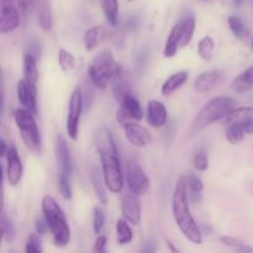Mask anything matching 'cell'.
Here are the masks:
<instances>
[{
	"label": "cell",
	"instance_id": "16",
	"mask_svg": "<svg viewBox=\"0 0 253 253\" xmlns=\"http://www.w3.org/2000/svg\"><path fill=\"white\" fill-rule=\"evenodd\" d=\"M167 109L160 100H150L147 103V123L152 127H163L167 124Z\"/></svg>",
	"mask_w": 253,
	"mask_h": 253
},
{
	"label": "cell",
	"instance_id": "28",
	"mask_svg": "<svg viewBox=\"0 0 253 253\" xmlns=\"http://www.w3.org/2000/svg\"><path fill=\"white\" fill-rule=\"evenodd\" d=\"M130 222L126 219H120L116 222V236H118V242L121 246L131 244L133 239L132 229L130 227Z\"/></svg>",
	"mask_w": 253,
	"mask_h": 253
},
{
	"label": "cell",
	"instance_id": "45",
	"mask_svg": "<svg viewBox=\"0 0 253 253\" xmlns=\"http://www.w3.org/2000/svg\"><path fill=\"white\" fill-rule=\"evenodd\" d=\"M167 246L169 247V250L172 252H178V249H175L174 246H173V244H172V241H169V240H167Z\"/></svg>",
	"mask_w": 253,
	"mask_h": 253
},
{
	"label": "cell",
	"instance_id": "7",
	"mask_svg": "<svg viewBox=\"0 0 253 253\" xmlns=\"http://www.w3.org/2000/svg\"><path fill=\"white\" fill-rule=\"evenodd\" d=\"M82 111H83V95L79 88L74 89L68 104V114H67L66 130L69 138L77 141L79 133V123H81Z\"/></svg>",
	"mask_w": 253,
	"mask_h": 253
},
{
	"label": "cell",
	"instance_id": "43",
	"mask_svg": "<svg viewBox=\"0 0 253 253\" xmlns=\"http://www.w3.org/2000/svg\"><path fill=\"white\" fill-rule=\"evenodd\" d=\"M7 150H9V148L6 147V143H5L4 138H1V141H0V156H1V157H5Z\"/></svg>",
	"mask_w": 253,
	"mask_h": 253
},
{
	"label": "cell",
	"instance_id": "30",
	"mask_svg": "<svg viewBox=\"0 0 253 253\" xmlns=\"http://www.w3.org/2000/svg\"><path fill=\"white\" fill-rule=\"evenodd\" d=\"M227 24H229L230 30L234 34V36L239 40H245L249 36V29L245 25V22L240 19L236 15H231L227 19Z\"/></svg>",
	"mask_w": 253,
	"mask_h": 253
},
{
	"label": "cell",
	"instance_id": "17",
	"mask_svg": "<svg viewBox=\"0 0 253 253\" xmlns=\"http://www.w3.org/2000/svg\"><path fill=\"white\" fill-rule=\"evenodd\" d=\"M16 94H17V100L21 104L22 108H25L26 110L31 111L34 115L37 114V101H36V91L26 83L25 79L19 81L16 88Z\"/></svg>",
	"mask_w": 253,
	"mask_h": 253
},
{
	"label": "cell",
	"instance_id": "34",
	"mask_svg": "<svg viewBox=\"0 0 253 253\" xmlns=\"http://www.w3.org/2000/svg\"><path fill=\"white\" fill-rule=\"evenodd\" d=\"M237 120H252L253 121V108H235L229 115L225 118L226 124Z\"/></svg>",
	"mask_w": 253,
	"mask_h": 253
},
{
	"label": "cell",
	"instance_id": "41",
	"mask_svg": "<svg viewBox=\"0 0 253 253\" xmlns=\"http://www.w3.org/2000/svg\"><path fill=\"white\" fill-rule=\"evenodd\" d=\"M108 244V239L104 235H98L95 240V244H94V252L100 253L105 252V246Z\"/></svg>",
	"mask_w": 253,
	"mask_h": 253
},
{
	"label": "cell",
	"instance_id": "13",
	"mask_svg": "<svg viewBox=\"0 0 253 253\" xmlns=\"http://www.w3.org/2000/svg\"><path fill=\"white\" fill-rule=\"evenodd\" d=\"M121 214L124 219L127 220L131 225H140L142 209H141L140 199L132 192H127L124 194L121 199Z\"/></svg>",
	"mask_w": 253,
	"mask_h": 253
},
{
	"label": "cell",
	"instance_id": "18",
	"mask_svg": "<svg viewBox=\"0 0 253 253\" xmlns=\"http://www.w3.org/2000/svg\"><path fill=\"white\" fill-rule=\"evenodd\" d=\"M108 30L104 26H93L84 32L83 43L86 51H93L108 39Z\"/></svg>",
	"mask_w": 253,
	"mask_h": 253
},
{
	"label": "cell",
	"instance_id": "31",
	"mask_svg": "<svg viewBox=\"0 0 253 253\" xmlns=\"http://www.w3.org/2000/svg\"><path fill=\"white\" fill-rule=\"evenodd\" d=\"M214 48H215L214 40H212L210 36H204L199 41V44H198V54H199L200 58H203L204 61H209L212 56Z\"/></svg>",
	"mask_w": 253,
	"mask_h": 253
},
{
	"label": "cell",
	"instance_id": "39",
	"mask_svg": "<svg viewBox=\"0 0 253 253\" xmlns=\"http://www.w3.org/2000/svg\"><path fill=\"white\" fill-rule=\"evenodd\" d=\"M25 251L27 253H41L42 252V246H41V239H40V235L37 234H31L29 236L26 241V246H25Z\"/></svg>",
	"mask_w": 253,
	"mask_h": 253
},
{
	"label": "cell",
	"instance_id": "12",
	"mask_svg": "<svg viewBox=\"0 0 253 253\" xmlns=\"http://www.w3.org/2000/svg\"><path fill=\"white\" fill-rule=\"evenodd\" d=\"M123 128L126 140L135 147L143 148L152 142V135L150 131L136 121H127L124 124Z\"/></svg>",
	"mask_w": 253,
	"mask_h": 253
},
{
	"label": "cell",
	"instance_id": "25",
	"mask_svg": "<svg viewBox=\"0 0 253 253\" xmlns=\"http://www.w3.org/2000/svg\"><path fill=\"white\" fill-rule=\"evenodd\" d=\"M246 130L241 121H232L226 128V140L231 145H239L246 137Z\"/></svg>",
	"mask_w": 253,
	"mask_h": 253
},
{
	"label": "cell",
	"instance_id": "2",
	"mask_svg": "<svg viewBox=\"0 0 253 253\" xmlns=\"http://www.w3.org/2000/svg\"><path fill=\"white\" fill-rule=\"evenodd\" d=\"M96 147L100 156L104 183L111 193L119 194L124 188V174L118 147L110 132L103 131L99 133Z\"/></svg>",
	"mask_w": 253,
	"mask_h": 253
},
{
	"label": "cell",
	"instance_id": "32",
	"mask_svg": "<svg viewBox=\"0 0 253 253\" xmlns=\"http://www.w3.org/2000/svg\"><path fill=\"white\" fill-rule=\"evenodd\" d=\"M220 242H221L224 246L234 250V251L244 252V253H252L253 252V247L249 246V245L245 244V242H242V241H240V240L234 239V237L222 236V237H220Z\"/></svg>",
	"mask_w": 253,
	"mask_h": 253
},
{
	"label": "cell",
	"instance_id": "9",
	"mask_svg": "<svg viewBox=\"0 0 253 253\" xmlns=\"http://www.w3.org/2000/svg\"><path fill=\"white\" fill-rule=\"evenodd\" d=\"M226 79V73L220 69L203 72L194 81V90L199 94H209L219 88Z\"/></svg>",
	"mask_w": 253,
	"mask_h": 253
},
{
	"label": "cell",
	"instance_id": "4",
	"mask_svg": "<svg viewBox=\"0 0 253 253\" xmlns=\"http://www.w3.org/2000/svg\"><path fill=\"white\" fill-rule=\"evenodd\" d=\"M235 108H237V101L234 98H230V96L212 98L197 114V116L193 120L190 131H192V133H197L204 130L211 124L226 118Z\"/></svg>",
	"mask_w": 253,
	"mask_h": 253
},
{
	"label": "cell",
	"instance_id": "49",
	"mask_svg": "<svg viewBox=\"0 0 253 253\" xmlns=\"http://www.w3.org/2000/svg\"><path fill=\"white\" fill-rule=\"evenodd\" d=\"M128 1H133V0H128Z\"/></svg>",
	"mask_w": 253,
	"mask_h": 253
},
{
	"label": "cell",
	"instance_id": "10",
	"mask_svg": "<svg viewBox=\"0 0 253 253\" xmlns=\"http://www.w3.org/2000/svg\"><path fill=\"white\" fill-rule=\"evenodd\" d=\"M120 109L116 111V120L124 125L127 121H140L142 119L143 113L138 99L130 93L120 101Z\"/></svg>",
	"mask_w": 253,
	"mask_h": 253
},
{
	"label": "cell",
	"instance_id": "5",
	"mask_svg": "<svg viewBox=\"0 0 253 253\" xmlns=\"http://www.w3.org/2000/svg\"><path fill=\"white\" fill-rule=\"evenodd\" d=\"M121 72H123V68L115 61L114 53L110 49L101 51L88 67L89 78L91 83L99 89L108 88L109 83L113 82V79Z\"/></svg>",
	"mask_w": 253,
	"mask_h": 253
},
{
	"label": "cell",
	"instance_id": "38",
	"mask_svg": "<svg viewBox=\"0 0 253 253\" xmlns=\"http://www.w3.org/2000/svg\"><path fill=\"white\" fill-rule=\"evenodd\" d=\"M193 165L199 172H205L209 168V157L205 151H198L193 158Z\"/></svg>",
	"mask_w": 253,
	"mask_h": 253
},
{
	"label": "cell",
	"instance_id": "24",
	"mask_svg": "<svg viewBox=\"0 0 253 253\" xmlns=\"http://www.w3.org/2000/svg\"><path fill=\"white\" fill-rule=\"evenodd\" d=\"M187 179V185H188V197L192 202L199 203L202 200V193L204 190V183L200 179L198 175L195 174H188L185 177Z\"/></svg>",
	"mask_w": 253,
	"mask_h": 253
},
{
	"label": "cell",
	"instance_id": "42",
	"mask_svg": "<svg viewBox=\"0 0 253 253\" xmlns=\"http://www.w3.org/2000/svg\"><path fill=\"white\" fill-rule=\"evenodd\" d=\"M35 229H36V232L39 235H44L48 230V225H47L44 217H37L36 224H35Z\"/></svg>",
	"mask_w": 253,
	"mask_h": 253
},
{
	"label": "cell",
	"instance_id": "29",
	"mask_svg": "<svg viewBox=\"0 0 253 253\" xmlns=\"http://www.w3.org/2000/svg\"><path fill=\"white\" fill-rule=\"evenodd\" d=\"M100 4L108 24L115 26L118 24L119 17V1L118 0H100Z\"/></svg>",
	"mask_w": 253,
	"mask_h": 253
},
{
	"label": "cell",
	"instance_id": "33",
	"mask_svg": "<svg viewBox=\"0 0 253 253\" xmlns=\"http://www.w3.org/2000/svg\"><path fill=\"white\" fill-rule=\"evenodd\" d=\"M0 226H1V234L2 239L7 242H11L15 240L16 236V231H15V226L12 224L11 220L6 216L4 211L1 212V219H0Z\"/></svg>",
	"mask_w": 253,
	"mask_h": 253
},
{
	"label": "cell",
	"instance_id": "6",
	"mask_svg": "<svg viewBox=\"0 0 253 253\" xmlns=\"http://www.w3.org/2000/svg\"><path fill=\"white\" fill-rule=\"evenodd\" d=\"M14 121L16 124L17 130L20 131L25 146L34 153L41 152V135H40L34 114L25 108L16 109L14 111Z\"/></svg>",
	"mask_w": 253,
	"mask_h": 253
},
{
	"label": "cell",
	"instance_id": "3",
	"mask_svg": "<svg viewBox=\"0 0 253 253\" xmlns=\"http://www.w3.org/2000/svg\"><path fill=\"white\" fill-rule=\"evenodd\" d=\"M42 212L48 225L54 246L66 247L71 241V227L63 210L54 198L49 195L42 198Z\"/></svg>",
	"mask_w": 253,
	"mask_h": 253
},
{
	"label": "cell",
	"instance_id": "15",
	"mask_svg": "<svg viewBox=\"0 0 253 253\" xmlns=\"http://www.w3.org/2000/svg\"><path fill=\"white\" fill-rule=\"evenodd\" d=\"M54 153H56L59 173H64V174L72 177V174H73V165H72L71 152H69L66 138L62 135H57L56 142H54Z\"/></svg>",
	"mask_w": 253,
	"mask_h": 253
},
{
	"label": "cell",
	"instance_id": "23",
	"mask_svg": "<svg viewBox=\"0 0 253 253\" xmlns=\"http://www.w3.org/2000/svg\"><path fill=\"white\" fill-rule=\"evenodd\" d=\"M104 178L101 179V174L99 172V169L96 167H91L90 169V182L93 184L94 192H95L96 198H98L99 203L103 205L108 204V194H106V190L103 183Z\"/></svg>",
	"mask_w": 253,
	"mask_h": 253
},
{
	"label": "cell",
	"instance_id": "21",
	"mask_svg": "<svg viewBox=\"0 0 253 253\" xmlns=\"http://www.w3.org/2000/svg\"><path fill=\"white\" fill-rule=\"evenodd\" d=\"M180 36H182V24L179 21L172 27L166 41L165 49H163L166 58H173L177 54L178 49L180 48Z\"/></svg>",
	"mask_w": 253,
	"mask_h": 253
},
{
	"label": "cell",
	"instance_id": "1",
	"mask_svg": "<svg viewBox=\"0 0 253 253\" xmlns=\"http://www.w3.org/2000/svg\"><path fill=\"white\" fill-rule=\"evenodd\" d=\"M172 211L174 221L182 234L195 245L203 244V234L199 225L193 217L189 208L188 185L185 175H180L177 180L172 197Z\"/></svg>",
	"mask_w": 253,
	"mask_h": 253
},
{
	"label": "cell",
	"instance_id": "14",
	"mask_svg": "<svg viewBox=\"0 0 253 253\" xmlns=\"http://www.w3.org/2000/svg\"><path fill=\"white\" fill-rule=\"evenodd\" d=\"M6 178L7 182L12 187H16L22 179V162L20 158L19 152H17L15 146H10L6 152Z\"/></svg>",
	"mask_w": 253,
	"mask_h": 253
},
{
	"label": "cell",
	"instance_id": "19",
	"mask_svg": "<svg viewBox=\"0 0 253 253\" xmlns=\"http://www.w3.org/2000/svg\"><path fill=\"white\" fill-rule=\"evenodd\" d=\"M36 9L37 24L43 31H49L53 26V19H52V10L49 0H36L35 4Z\"/></svg>",
	"mask_w": 253,
	"mask_h": 253
},
{
	"label": "cell",
	"instance_id": "44",
	"mask_svg": "<svg viewBox=\"0 0 253 253\" xmlns=\"http://www.w3.org/2000/svg\"><path fill=\"white\" fill-rule=\"evenodd\" d=\"M156 249L155 247H151V244H146V247H143L142 249V252H155Z\"/></svg>",
	"mask_w": 253,
	"mask_h": 253
},
{
	"label": "cell",
	"instance_id": "22",
	"mask_svg": "<svg viewBox=\"0 0 253 253\" xmlns=\"http://www.w3.org/2000/svg\"><path fill=\"white\" fill-rule=\"evenodd\" d=\"M188 77L189 73L187 71H179L177 73L172 74L170 77H168L166 79V82L163 83L162 88H161V93L163 96H169L172 95L174 91H177L185 82L188 81Z\"/></svg>",
	"mask_w": 253,
	"mask_h": 253
},
{
	"label": "cell",
	"instance_id": "20",
	"mask_svg": "<svg viewBox=\"0 0 253 253\" xmlns=\"http://www.w3.org/2000/svg\"><path fill=\"white\" fill-rule=\"evenodd\" d=\"M24 79L26 83L36 91L37 81H39V67H37V58L31 53H25L24 56Z\"/></svg>",
	"mask_w": 253,
	"mask_h": 253
},
{
	"label": "cell",
	"instance_id": "36",
	"mask_svg": "<svg viewBox=\"0 0 253 253\" xmlns=\"http://www.w3.org/2000/svg\"><path fill=\"white\" fill-rule=\"evenodd\" d=\"M71 178L72 177L64 174V173H58V189L64 200L72 199Z\"/></svg>",
	"mask_w": 253,
	"mask_h": 253
},
{
	"label": "cell",
	"instance_id": "27",
	"mask_svg": "<svg viewBox=\"0 0 253 253\" xmlns=\"http://www.w3.org/2000/svg\"><path fill=\"white\" fill-rule=\"evenodd\" d=\"M232 88L236 91H247L253 88V66L247 68L234 79Z\"/></svg>",
	"mask_w": 253,
	"mask_h": 253
},
{
	"label": "cell",
	"instance_id": "48",
	"mask_svg": "<svg viewBox=\"0 0 253 253\" xmlns=\"http://www.w3.org/2000/svg\"><path fill=\"white\" fill-rule=\"evenodd\" d=\"M204 1H209V0H204Z\"/></svg>",
	"mask_w": 253,
	"mask_h": 253
},
{
	"label": "cell",
	"instance_id": "26",
	"mask_svg": "<svg viewBox=\"0 0 253 253\" xmlns=\"http://www.w3.org/2000/svg\"><path fill=\"white\" fill-rule=\"evenodd\" d=\"M182 24V36H180V48L188 46L193 40L195 32V19L194 16H185L180 20Z\"/></svg>",
	"mask_w": 253,
	"mask_h": 253
},
{
	"label": "cell",
	"instance_id": "47",
	"mask_svg": "<svg viewBox=\"0 0 253 253\" xmlns=\"http://www.w3.org/2000/svg\"><path fill=\"white\" fill-rule=\"evenodd\" d=\"M251 48L253 49V36H252V41H251Z\"/></svg>",
	"mask_w": 253,
	"mask_h": 253
},
{
	"label": "cell",
	"instance_id": "11",
	"mask_svg": "<svg viewBox=\"0 0 253 253\" xmlns=\"http://www.w3.org/2000/svg\"><path fill=\"white\" fill-rule=\"evenodd\" d=\"M20 15L14 0H0V32L9 34L19 27Z\"/></svg>",
	"mask_w": 253,
	"mask_h": 253
},
{
	"label": "cell",
	"instance_id": "37",
	"mask_svg": "<svg viewBox=\"0 0 253 253\" xmlns=\"http://www.w3.org/2000/svg\"><path fill=\"white\" fill-rule=\"evenodd\" d=\"M105 225V212H104L103 208L95 207L94 208V215H93V230L95 235H100Z\"/></svg>",
	"mask_w": 253,
	"mask_h": 253
},
{
	"label": "cell",
	"instance_id": "46",
	"mask_svg": "<svg viewBox=\"0 0 253 253\" xmlns=\"http://www.w3.org/2000/svg\"><path fill=\"white\" fill-rule=\"evenodd\" d=\"M234 1H235V5H237V6H239V5L242 4V1H244V0H234Z\"/></svg>",
	"mask_w": 253,
	"mask_h": 253
},
{
	"label": "cell",
	"instance_id": "35",
	"mask_svg": "<svg viewBox=\"0 0 253 253\" xmlns=\"http://www.w3.org/2000/svg\"><path fill=\"white\" fill-rule=\"evenodd\" d=\"M58 64L62 71L68 73V72H71L76 67V58H74V56L71 52H68L64 48H61L58 52Z\"/></svg>",
	"mask_w": 253,
	"mask_h": 253
},
{
	"label": "cell",
	"instance_id": "40",
	"mask_svg": "<svg viewBox=\"0 0 253 253\" xmlns=\"http://www.w3.org/2000/svg\"><path fill=\"white\" fill-rule=\"evenodd\" d=\"M17 6L20 7L22 12L25 15L31 14L32 9L35 7V4H36V0H16Z\"/></svg>",
	"mask_w": 253,
	"mask_h": 253
},
{
	"label": "cell",
	"instance_id": "8",
	"mask_svg": "<svg viewBox=\"0 0 253 253\" xmlns=\"http://www.w3.org/2000/svg\"><path fill=\"white\" fill-rule=\"evenodd\" d=\"M126 182H127L128 190L137 197H143L150 189V179L135 160L127 161Z\"/></svg>",
	"mask_w": 253,
	"mask_h": 253
}]
</instances>
